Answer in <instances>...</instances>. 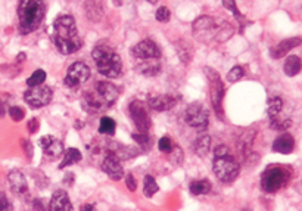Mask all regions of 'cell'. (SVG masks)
Listing matches in <instances>:
<instances>
[{
  "label": "cell",
  "mask_w": 302,
  "mask_h": 211,
  "mask_svg": "<svg viewBox=\"0 0 302 211\" xmlns=\"http://www.w3.org/2000/svg\"><path fill=\"white\" fill-rule=\"evenodd\" d=\"M81 108L88 114H97L108 110L109 105L97 92H86L81 96Z\"/></svg>",
  "instance_id": "cell-13"
},
{
  "label": "cell",
  "mask_w": 302,
  "mask_h": 211,
  "mask_svg": "<svg viewBox=\"0 0 302 211\" xmlns=\"http://www.w3.org/2000/svg\"><path fill=\"white\" fill-rule=\"evenodd\" d=\"M137 71L143 75L148 77H155L161 72V65L158 62V59H152V61H143L142 64L137 65Z\"/></svg>",
  "instance_id": "cell-24"
},
{
  "label": "cell",
  "mask_w": 302,
  "mask_h": 211,
  "mask_svg": "<svg viewBox=\"0 0 302 211\" xmlns=\"http://www.w3.org/2000/svg\"><path fill=\"white\" fill-rule=\"evenodd\" d=\"M283 110V100H281L280 97H274V99H271L270 102H268V116L270 118H276L279 114H280V111Z\"/></svg>",
  "instance_id": "cell-31"
},
{
  "label": "cell",
  "mask_w": 302,
  "mask_h": 211,
  "mask_svg": "<svg viewBox=\"0 0 302 211\" xmlns=\"http://www.w3.org/2000/svg\"><path fill=\"white\" fill-rule=\"evenodd\" d=\"M9 116L14 121H22L25 117V111L20 107H11L9 108Z\"/></svg>",
  "instance_id": "cell-35"
},
{
  "label": "cell",
  "mask_w": 302,
  "mask_h": 211,
  "mask_svg": "<svg viewBox=\"0 0 302 211\" xmlns=\"http://www.w3.org/2000/svg\"><path fill=\"white\" fill-rule=\"evenodd\" d=\"M97 71L108 78H117L123 74V61L120 55L108 45H97L91 52Z\"/></svg>",
  "instance_id": "cell-3"
},
{
  "label": "cell",
  "mask_w": 302,
  "mask_h": 211,
  "mask_svg": "<svg viewBox=\"0 0 302 211\" xmlns=\"http://www.w3.org/2000/svg\"><path fill=\"white\" fill-rule=\"evenodd\" d=\"M243 75H245V70H243V67L236 65V67H233L232 70L229 71V74H227V81H229V83H236V81H239Z\"/></svg>",
  "instance_id": "cell-32"
},
{
  "label": "cell",
  "mask_w": 302,
  "mask_h": 211,
  "mask_svg": "<svg viewBox=\"0 0 302 211\" xmlns=\"http://www.w3.org/2000/svg\"><path fill=\"white\" fill-rule=\"evenodd\" d=\"M81 211H96V208H94V205H91V204H84V205L81 207Z\"/></svg>",
  "instance_id": "cell-43"
},
{
  "label": "cell",
  "mask_w": 302,
  "mask_h": 211,
  "mask_svg": "<svg viewBox=\"0 0 302 211\" xmlns=\"http://www.w3.org/2000/svg\"><path fill=\"white\" fill-rule=\"evenodd\" d=\"M22 148H24L25 154H28V157L31 158V157H33V146H31V143L22 139Z\"/></svg>",
  "instance_id": "cell-42"
},
{
  "label": "cell",
  "mask_w": 302,
  "mask_h": 211,
  "mask_svg": "<svg viewBox=\"0 0 302 211\" xmlns=\"http://www.w3.org/2000/svg\"><path fill=\"white\" fill-rule=\"evenodd\" d=\"M178 100H180V97L177 94H156V96L149 97V107H151L152 110L158 111V113H164V111L171 110Z\"/></svg>",
  "instance_id": "cell-16"
},
{
  "label": "cell",
  "mask_w": 302,
  "mask_h": 211,
  "mask_svg": "<svg viewBox=\"0 0 302 211\" xmlns=\"http://www.w3.org/2000/svg\"><path fill=\"white\" fill-rule=\"evenodd\" d=\"M39 146L44 151V155L49 157L50 160H56L58 157H61L64 154V145L62 142L58 141L53 136H42L39 141Z\"/></svg>",
  "instance_id": "cell-14"
},
{
  "label": "cell",
  "mask_w": 302,
  "mask_h": 211,
  "mask_svg": "<svg viewBox=\"0 0 302 211\" xmlns=\"http://www.w3.org/2000/svg\"><path fill=\"white\" fill-rule=\"evenodd\" d=\"M302 70V59L296 55H289L284 61L283 71L287 77H295L298 75Z\"/></svg>",
  "instance_id": "cell-22"
},
{
  "label": "cell",
  "mask_w": 302,
  "mask_h": 211,
  "mask_svg": "<svg viewBox=\"0 0 302 211\" xmlns=\"http://www.w3.org/2000/svg\"><path fill=\"white\" fill-rule=\"evenodd\" d=\"M52 40L64 55L75 53L83 46V39L80 37L75 20L71 15H61L55 20Z\"/></svg>",
  "instance_id": "cell-1"
},
{
  "label": "cell",
  "mask_w": 302,
  "mask_h": 211,
  "mask_svg": "<svg viewBox=\"0 0 302 211\" xmlns=\"http://www.w3.org/2000/svg\"><path fill=\"white\" fill-rule=\"evenodd\" d=\"M115 129H117V124H115V121H114L112 118H109V117L100 118V124H99V133L112 136V135L115 133Z\"/></svg>",
  "instance_id": "cell-29"
},
{
  "label": "cell",
  "mask_w": 302,
  "mask_h": 211,
  "mask_svg": "<svg viewBox=\"0 0 302 211\" xmlns=\"http://www.w3.org/2000/svg\"><path fill=\"white\" fill-rule=\"evenodd\" d=\"M155 18H156V21H159V23H168L170 18H171V12H170L168 8L161 6V8L156 9V12H155Z\"/></svg>",
  "instance_id": "cell-33"
},
{
  "label": "cell",
  "mask_w": 302,
  "mask_h": 211,
  "mask_svg": "<svg viewBox=\"0 0 302 211\" xmlns=\"http://www.w3.org/2000/svg\"><path fill=\"white\" fill-rule=\"evenodd\" d=\"M0 211H11V202L3 192H0Z\"/></svg>",
  "instance_id": "cell-38"
},
{
  "label": "cell",
  "mask_w": 302,
  "mask_h": 211,
  "mask_svg": "<svg viewBox=\"0 0 302 211\" xmlns=\"http://www.w3.org/2000/svg\"><path fill=\"white\" fill-rule=\"evenodd\" d=\"M226 154H229V148H227L226 145H220V146H217L216 148L214 157H223V155H226Z\"/></svg>",
  "instance_id": "cell-41"
},
{
  "label": "cell",
  "mask_w": 302,
  "mask_h": 211,
  "mask_svg": "<svg viewBox=\"0 0 302 211\" xmlns=\"http://www.w3.org/2000/svg\"><path fill=\"white\" fill-rule=\"evenodd\" d=\"M49 211H74L72 202L65 190L59 189L53 192L49 202Z\"/></svg>",
  "instance_id": "cell-17"
},
{
  "label": "cell",
  "mask_w": 302,
  "mask_h": 211,
  "mask_svg": "<svg viewBox=\"0 0 302 211\" xmlns=\"http://www.w3.org/2000/svg\"><path fill=\"white\" fill-rule=\"evenodd\" d=\"M87 18L93 23H97L104 17V3L102 2H86L84 3Z\"/></svg>",
  "instance_id": "cell-23"
},
{
  "label": "cell",
  "mask_w": 302,
  "mask_h": 211,
  "mask_svg": "<svg viewBox=\"0 0 302 211\" xmlns=\"http://www.w3.org/2000/svg\"><path fill=\"white\" fill-rule=\"evenodd\" d=\"M44 8L40 0H22L18 6V18H20V31L22 34H30L36 31L43 21Z\"/></svg>",
  "instance_id": "cell-4"
},
{
  "label": "cell",
  "mask_w": 302,
  "mask_h": 211,
  "mask_svg": "<svg viewBox=\"0 0 302 211\" xmlns=\"http://www.w3.org/2000/svg\"><path fill=\"white\" fill-rule=\"evenodd\" d=\"M102 170L104 173L108 174L111 180H121L124 177V168L121 165V161L114 155V154H108L107 158L102 163Z\"/></svg>",
  "instance_id": "cell-15"
},
{
  "label": "cell",
  "mask_w": 302,
  "mask_h": 211,
  "mask_svg": "<svg viewBox=\"0 0 302 211\" xmlns=\"http://www.w3.org/2000/svg\"><path fill=\"white\" fill-rule=\"evenodd\" d=\"M91 71L88 68V65H86L84 62H74L68 67L66 75H65V86L68 87H78L81 86L84 81H87L90 78Z\"/></svg>",
  "instance_id": "cell-11"
},
{
  "label": "cell",
  "mask_w": 302,
  "mask_h": 211,
  "mask_svg": "<svg viewBox=\"0 0 302 211\" xmlns=\"http://www.w3.org/2000/svg\"><path fill=\"white\" fill-rule=\"evenodd\" d=\"M94 87H96V92L104 97V100L108 103L109 107H111V105L118 99V96H120V89H118L115 84H112L111 81H97V83L94 84Z\"/></svg>",
  "instance_id": "cell-18"
},
{
  "label": "cell",
  "mask_w": 302,
  "mask_h": 211,
  "mask_svg": "<svg viewBox=\"0 0 302 211\" xmlns=\"http://www.w3.org/2000/svg\"><path fill=\"white\" fill-rule=\"evenodd\" d=\"M131 55L140 61H152L161 58V49L152 40H142L131 49Z\"/></svg>",
  "instance_id": "cell-12"
},
{
  "label": "cell",
  "mask_w": 302,
  "mask_h": 211,
  "mask_svg": "<svg viewBox=\"0 0 302 211\" xmlns=\"http://www.w3.org/2000/svg\"><path fill=\"white\" fill-rule=\"evenodd\" d=\"M3 116H5V107L0 103V117H3Z\"/></svg>",
  "instance_id": "cell-45"
},
{
  "label": "cell",
  "mask_w": 302,
  "mask_h": 211,
  "mask_svg": "<svg viewBox=\"0 0 302 211\" xmlns=\"http://www.w3.org/2000/svg\"><path fill=\"white\" fill-rule=\"evenodd\" d=\"M302 43V40L299 37H292V39H286V40H283L280 42L277 46L271 47L270 49V55H271V58L273 59H280L283 58L287 52H290L292 49H295V47H298Z\"/></svg>",
  "instance_id": "cell-19"
},
{
  "label": "cell",
  "mask_w": 302,
  "mask_h": 211,
  "mask_svg": "<svg viewBox=\"0 0 302 211\" xmlns=\"http://www.w3.org/2000/svg\"><path fill=\"white\" fill-rule=\"evenodd\" d=\"M223 6L224 8H227V9H230L232 11V14L236 17V18H242V15H240V12L238 11V5H236V2H232V0H229V2H223Z\"/></svg>",
  "instance_id": "cell-37"
},
{
  "label": "cell",
  "mask_w": 302,
  "mask_h": 211,
  "mask_svg": "<svg viewBox=\"0 0 302 211\" xmlns=\"http://www.w3.org/2000/svg\"><path fill=\"white\" fill-rule=\"evenodd\" d=\"M8 180H9V185H11L12 190H14L17 195H22V193H25V192L28 190L27 179H25V176L22 174L20 170H12V171L9 173Z\"/></svg>",
  "instance_id": "cell-21"
},
{
  "label": "cell",
  "mask_w": 302,
  "mask_h": 211,
  "mask_svg": "<svg viewBox=\"0 0 302 211\" xmlns=\"http://www.w3.org/2000/svg\"><path fill=\"white\" fill-rule=\"evenodd\" d=\"M184 120H186L187 126L197 129V130H205L210 123V113L202 103L194 102L187 107V110L184 113Z\"/></svg>",
  "instance_id": "cell-8"
},
{
  "label": "cell",
  "mask_w": 302,
  "mask_h": 211,
  "mask_svg": "<svg viewBox=\"0 0 302 211\" xmlns=\"http://www.w3.org/2000/svg\"><path fill=\"white\" fill-rule=\"evenodd\" d=\"M53 97V92L50 87L47 86H37V87H31L24 93V100L34 110L37 108H43L46 105L50 103Z\"/></svg>",
  "instance_id": "cell-10"
},
{
  "label": "cell",
  "mask_w": 302,
  "mask_h": 211,
  "mask_svg": "<svg viewBox=\"0 0 302 211\" xmlns=\"http://www.w3.org/2000/svg\"><path fill=\"white\" fill-rule=\"evenodd\" d=\"M213 171L221 183L230 185L238 179L240 167H239L238 161L230 154H226L223 157H214Z\"/></svg>",
  "instance_id": "cell-6"
},
{
  "label": "cell",
  "mask_w": 302,
  "mask_h": 211,
  "mask_svg": "<svg viewBox=\"0 0 302 211\" xmlns=\"http://www.w3.org/2000/svg\"><path fill=\"white\" fill-rule=\"evenodd\" d=\"M211 149V138L208 135L199 136L194 142V152L197 157H205Z\"/></svg>",
  "instance_id": "cell-26"
},
{
  "label": "cell",
  "mask_w": 302,
  "mask_h": 211,
  "mask_svg": "<svg viewBox=\"0 0 302 211\" xmlns=\"http://www.w3.org/2000/svg\"><path fill=\"white\" fill-rule=\"evenodd\" d=\"M290 180V171L280 165L268 167L261 176V189L267 193H274L284 188Z\"/></svg>",
  "instance_id": "cell-5"
},
{
  "label": "cell",
  "mask_w": 302,
  "mask_h": 211,
  "mask_svg": "<svg viewBox=\"0 0 302 211\" xmlns=\"http://www.w3.org/2000/svg\"><path fill=\"white\" fill-rule=\"evenodd\" d=\"M28 130H30V133L33 135V133H36L37 132V129H39V126H40V121H39V118H31L30 121H28Z\"/></svg>",
  "instance_id": "cell-40"
},
{
  "label": "cell",
  "mask_w": 302,
  "mask_h": 211,
  "mask_svg": "<svg viewBox=\"0 0 302 211\" xmlns=\"http://www.w3.org/2000/svg\"><path fill=\"white\" fill-rule=\"evenodd\" d=\"M293 148H295V139L289 133H283L273 142V151L277 152V154L289 155L293 151Z\"/></svg>",
  "instance_id": "cell-20"
},
{
  "label": "cell",
  "mask_w": 302,
  "mask_h": 211,
  "mask_svg": "<svg viewBox=\"0 0 302 211\" xmlns=\"http://www.w3.org/2000/svg\"><path fill=\"white\" fill-rule=\"evenodd\" d=\"M24 59H25V53H20V55H18V62H21Z\"/></svg>",
  "instance_id": "cell-44"
},
{
  "label": "cell",
  "mask_w": 302,
  "mask_h": 211,
  "mask_svg": "<svg viewBox=\"0 0 302 211\" xmlns=\"http://www.w3.org/2000/svg\"><path fill=\"white\" fill-rule=\"evenodd\" d=\"M205 75L210 81V96H211V103L218 114V117L223 120L224 114H223V99H224V83L221 81V77L216 70L205 67Z\"/></svg>",
  "instance_id": "cell-7"
},
{
  "label": "cell",
  "mask_w": 302,
  "mask_h": 211,
  "mask_svg": "<svg viewBox=\"0 0 302 211\" xmlns=\"http://www.w3.org/2000/svg\"><path fill=\"white\" fill-rule=\"evenodd\" d=\"M46 80V72L43 70H36L27 80V86L31 89V87H37V86H42Z\"/></svg>",
  "instance_id": "cell-30"
},
{
  "label": "cell",
  "mask_w": 302,
  "mask_h": 211,
  "mask_svg": "<svg viewBox=\"0 0 302 211\" xmlns=\"http://www.w3.org/2000/svg\"><path fill=\"white\" fill-rule=\"evenodd\" d=\"M126 185H127V188L131 190V192H134L136 189H137V182H136V179H134V176L129 173V174H126Z\"/></svg>",
  "instance_id": "cell-39"
},
{
  "label": "cell",
  "mask_w": 302,
  "mask_h": 211,
  "mask_svg": "<svg viewBox=\"0 0 302 211\" xmlns=\"http://www.w3.org/2000/svg\"><path fill=\"white\" fill-rule=\"evenodd\" d=\"M129 113L130 118L133 120L139 133L148 135V132L151 129V117H149V113H148L145 103L140 100H133L129 105Z\"/></svg>",
  "instance_id": "cell-9"
},
{
  "label": "cell",
  "mask_w": 302,
  "mask_h": 211,
  "mask_svg": "<svg viewBox=\"0 0 302 211\" xmlns=\"http://www.w3.org/2000/svg\"><path fill=\"white\" fill-rule=\"evenodd\" d=\"M158 149L162 151V152H171V149H173V141H171L168 136L161 138L159 142H158Z\"/></svg>",
  "instance_id": "cell-34"
},
{
  "label": "cell",
  "mask_w": 302,
  "mask_h": 211,
  "mask_svg": "<svg viewBox=\"0 0 302 211\" xmlns=\"http://www.w3.org/2000/svg\"><path fill=\"white\" fill-rule=\"evenodd\" d=\"M83 160V155L81 152L77 149V148H68L64 151V160L59 165V168L62 170L65 167H69V165L75 164V163H80Z\"/></svg>",
  "instance_id": "cell-25"
},
{
  "label": "cell",
  "mask_w": 302,
  "mask_h": 211,
  "mask_svg": "<svg viewBox=\"0 0 302 211\" xmlns=\"http://www.w3.org/2000/svg\"><path fill=\"white\" fill-rule=\"evenodd\" d=\"M133 139L137 142L139 145L145 146L146 149H149V146H151V139H149L148 135H143V133H134V135H133Z\"/></svg>",
  "instance_id": "cell-36"
},
{
  "label": "cell",
  "mask_w": 302,
  "mask_h": 211,
  "mask_svg": "<svg viewBox=\"0 0 302 211\" xmlns=\"http://www.w3.org/2000/svg\"><path fill=\"white\" fill-rule=\"evenodd\" d=\"M158 190H159V186H158L156 180L153 179V176H151V174L145 176V182H143V193H145V196L152 198Z\"/></svg>",
  "instance_id": "cell-28"
},
{
  "label": "cell",
  "mask_w": 302,
  "mask_h": 211,
  "mask_svg": "<svg viewBox=\"0 0 302 211\" xmlns=\"http://www.w3.org/2000/svg\"><path fill=\"white\" fill-rule=\"evenodd\" d=\"M211 182L204 179V180H194L190 183V193L192 195H207L211 192Z\"/></svg>",
  "instance_id": "cell-27"
},
{
  "label": "cell",
  "mask_w": 302,
  "mask_h": 211,
  "mask_svg": "<svg viewBox=\"0 0 302 211\" xmlns=\"http://www.w3.org/2000/svg\"><path fill=\"white\" fill-rule=\"evenodd\" d=\"M192 30H193L194 37L204 43H210L213 40L223 43V42L229 40L235 33V28L230 24H218L216 18L207 17V15L199 17L192 25Z\"/></svg>",
  "instance_id": "cell-2"
}]
</instances>
